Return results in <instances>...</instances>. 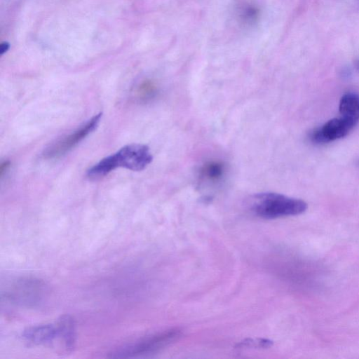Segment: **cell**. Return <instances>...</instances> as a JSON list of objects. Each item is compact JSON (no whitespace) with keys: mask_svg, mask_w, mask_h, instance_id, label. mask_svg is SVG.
<instances>
[{"mask_svg":"<svg viewBox=\"0 0 359 359\" xmlns=\"http://www.w3.org/2000/svg\"><path fill=\"white\" fill-rule=\"evenodd\" d=\"M180 331L175 329L147 338L135 344L128 346L116 351L113 357L126 358L156 352L180 337Z\"/></svg>","mask_w":359,"mask_h":359,"instance_id":"obj_4","label":"cell"},{"mask_svg":"<svg viewBox=\"0 0 359 359\" xmlns=\"http://www.w3.org/2000/svg\"><path fill=\"white\" fill-rule=\"evenodd\" d=\"M353 128L342 118H334L310 133V140L316 144L327 143L347 135Z\"/></svg>","mask_w":359,"mask_h":359,"instance_id":"obj_6","label":"cell"},{"mask_svg":"<svg viewBox=\"0 0 359 359\" xmlns=\"http://www.w3.org/2000/svg\"><path fill=\"white\" fill-rule=\"evenodd\" d=\"M224 165L220 161H210L206 163L201 169V177L209 182H217L224 175Z\"/></svg>","mask_w":359,"mask_h":359,"instance_id":"obj_10","label":"cell"},{"mask_svg":"<svg viewBox=\"0 0 359 359\" xmlns=\"http://www.w3.org/2000/svg\"><path fill=\"white\" fill-rule=\"evenodd\" d=\"M152 160V154L147 145L130 144L100 160L87 171V176L90 179L97 180L106 176L117 168L141 171L149 165Z\"/></svg>","mask_w":359,"mask_h":359,"instance_id":"obj_1","label":"cell"},{"mask_svg":"<svg viewBox=\"0 0 359 359\" xmlns=\"http://www.w3.org/2000/svg\"><path fill=\"white\" fill-rule=\"evenodd\" d=\"M9 48H10V44L8 42L4 41V42L1 43L0 45L1 55H3L5 53H6L8 50Z\"/></svg>","mask_w":359,"mask_h":359,"instance_id":"obj_13","label":"cell"},{"mask_svg":"<svg viewBox=\"0 0 359 359\" xmlns=\"http://www.w3.org/2000/svg\"><path fill=\"white\" fill-rule=\"evenodd\" d=\"M10 163L9 161H5L2 163L0 165V176L1 177L4 174V172L8 169L9 167Z\"/></svg>","mask_w":359,"mask_h":359,"instance_id":"obj_14","label":"cell"},{"mask_svg":"<svg viewBox=\"0 0 359 359\" xmlns=\"http://www.w3.org/2000/svg\"><path fill=\"white\" fill-rule=\"evenodd\" d=\"M339 109L341 118L353 128L359 121V95L345 93L340 99Z\"/></svg>","mask_w":359,"mask_h":359,"instance_id":"obj_8","label":"cell"},{"mask_svg":"<svg viewBox=\"0 0 359 359\" xmlns=\"http://www.w3.org/2000/svg\"><path fill=\"white\" fill-rule=\"evenodd\" d=\"M102 113L95 115L78 129L50 145L43 151V157L48 159L55 158L69 151L95 130L100 121Z\"/></svg>","mask_w":359,"mask_h":359,"instance_id":"obj_3","label":"cell"},{"mask_svg":"<svg viewBox=\"0 0 359 359\" xmlns=\"http://www.w3.org/2000/svg\"><path fill=\"white\" fill-rule=\"evenodd\" d=\"M44 286L45 285L37 279H21L13 285L8 292V296L18 304L34 306L43 297L46 292Z\"/></svg>","mask_w":359,"mask_h":359,"instance_id":"obj_5","label":"cell"},{"mask_svg":"<svg viewBox=\"0 0 359 359\" xmlns=\"http://www.w3.org/2000/svg\"><path fill=\"white\" fill-rule=\"evenodd\" d=\"M60 339L67 349L72 348L74 343L75 330L72 318L69 316L61 317L57 322Z\"/></svg>","mask_w":359,"mask_h":359,"instance_id":"obj_9","label":"cell"},{"mask_svg":"<svg viewBox=\"0 0 359 359\" xmlns=\"http://www.w3.org/2000/svg\"><path fill=\"white\" fill-rule=\"evenodd\" d=\"M357 69L359 71V59L355 62Z\"/></svg>","mask_w":359,"mask_h":359,"instance_id":"obj_15","label":"cell"},{"mask_svg":"<svg viewBox=\"0 0 359 359\" xmlns=\"http://www.w3.org/2000/svg\"><path fill=\"white\" fill-rule=\"evenodd\" d=\"M156 90V86L151 81H145L137 87L136 95L139 100L147 101L154 96Z\"/></svg>","mask_w":359,"mask_h":359,"instance_id":"obj_11","label":"cell"},{"mask_svg":"<svg viewBox=\"0 0 359 359\" xmlns=\"http://www.w3.org/2000/svg\"><path fill=\"white\" fill-rule=\"evenodd\" d=\"M240 16L243 21L247 23H251L256 20L258 17L259 11L253 6L246 5L241 8Z\"/></svg>","mask_w":359,"mask_h":359,"instance_id":"obj_12","label":"cell"},{"mask_svg":"<svg viewBox=\"0 0 359 359\" xmlns=\"http://www.w3.org/2000/svg\"><path fill=\"white\" fill-rule=\"evenodd\" d=\"M23 337L33 344H50L57 338L60 339L57 324L40 325L25 330Z\"/></svg>","mask_w":359,"mask_h":359,"instance_id":"obj_7","label":"cell"},{"mask_svg":"<svg viewBox=\"0 0 359 359\" xmlns=\"http://www.w3.org/2000/svg\"><path fill=\"white\" fill-rule=\"evenodd\" d=\"M250 207L251 211L259 217L275 219L302 214L308 206L301 199L273 192H264L253 196L250 201Z\"/></svg>","mask_w":359,"mask_h":359,"instance_id":"obj_2","label":"cell"}]
</instances>
